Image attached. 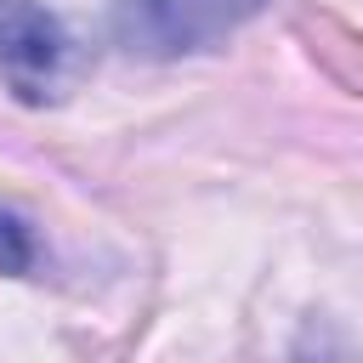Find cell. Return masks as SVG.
<instances>
[{
  "instance_id": "cell-1",
  "label": "cell",
  "mask_w": 363,
  "mask_h": 363,
  "mask_svg": "<svg viewBox=\"0 0 363 363\" xmlns=\"http://www.w3.org/2000/svg\"><path fill=\"white\" fill-rule=\"evenodd\" d=\"M267 0H113V40L130 57L176 62L193 51H216L227 34H238L250 17H261Z\"/></svg>"
},
{
  "instance_id": "cell-2",
  "label": "cell",
  "mask_w": 363,
  "mask_h": 363,
  "mask_svg": "<svg viewBox=\"0 0 363 363\" xmlns=\"http://www.w3.org/2000/svg\"><path fill=\"white\" fill-rule=\"evenodd\" d=\"M74 40L40 0H0V79L23 108H45L68 91Z\"/></svg>"
},
{
  "instance_id": "cell-3",
  "label": "cell",
  "mask_w": 363,
  "mask_h": 363,
  "mask_svg": "<svg viewBox=\"0 0 363 363\" xmlns=\"http://www.w3.org/2000/svg\"><path fill=\"white\" fill-rule=\"evenodd\" d=\"M34 261H40L34 227H28L17 210H6V204H0V272H6V278H28V272H34Z\"/></svg>"
}]
</instances>
